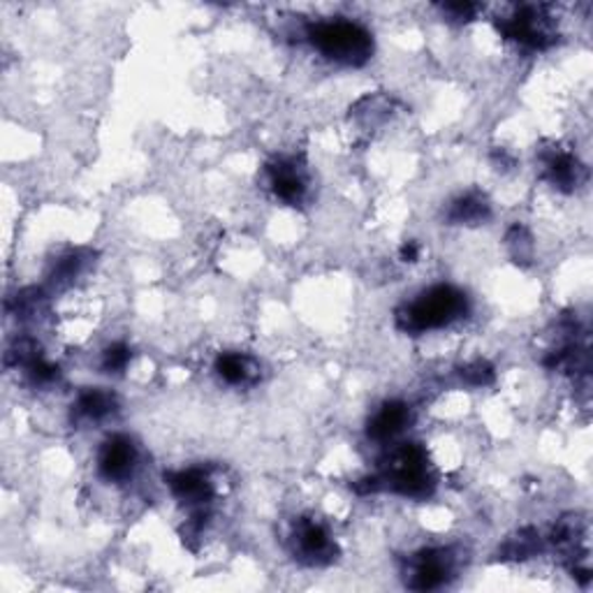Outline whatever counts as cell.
<instances>
[{
    "label": "cell",
    "mask_w": 593,
    "mask_h": 593,
    "mask_svg": "<svg viewBox=\"0 0 593 593\" xmlns=\"http://www.w3.org/2000/svg\"><path fill=\"white\" fill-rule=\"evenodd\" d=\"M132 358V350L126 344H112L105 352H103V369L107 374H121V371L128 369Z\"/></svg>",
    "instance_id": "15"
},
{
    "label": "cell",
    "mask_w": 593,
    "mask_h": 593,
    "mask_svg": "<svg viewBox=\"0 0 593 593\" xmlns=\"http://www.w3.org/2000/svg\"><path fill=\"white\" fill-rule=\"evenodd\" d=\"M464 378L470 383V385H489L491 381H494V369H491L487 362H473L470 366H466L464 371Z\"/></svg>",
    "instance_id": "16"
},
{
    "label": "cell",
    "mask_w": 593,
    "mask_h": 593,
    "mask_svg": "<svg viewBox=\"0 0 593 593\" xmlns=\"http://www.w3.org/2000/svg\"><path fill=\"white\" fill-rule=\"evenodd\" d=\"M307 38L318 54L341 65H364L374 54V36L352 20L315 22L307 28Z\"/></svg>",
    "instance_id": "3"
},
{
    "label": "cell",
    "mask_w": 593,
    "mask_h": 593,
    "mask_svg": "<svg viewBox=\"0 0 593 593\" xmlns=\"http://www.w3.org/2000/svg\"><path fill=\"white\" fill-rule=\"evenodd\" d=\"M366 491L389 489L405 499H427L434 494L436 478L427 462V452L415 443H405L389 454L381 476L369 478Z\"/></svg>",
    "instance_id": "2"
},
{
    "label": "cell",
    "mask_w": 593,
    "mask_h": 593,
    "mask_svg": "<svg viewBox=\"0 0 593 593\" xmlns=\"http://www.w3.org/2000/svg\"><path fill=\"white\" fill-rule=\"evenodd\" d=\"M542 169H545L547 181L558 191H575L584 181V165L564 149H550L542 156Z\"/></svg>",
    "instance_id": "11"
},
{
    "label": "cell",
    "mask_w": 593,
    "mask_h": 593,
    "mask_svg": "<svg viewBox=\"0 0 593 593\" xmlns=\"http://www.w3.org/2000/svg\"><path fill=\"white\" fill-rule=\"evenodd\" d=\"M448 218L460 225L482 223V220L489 218V202L480 193H466L452 202Z\"/></svg>",
    "instance_id": "14"
},
{
    "label": "cell",
    "mask_w": 593,
    "mask_h": 593,
    "mask_svg": "<svg viewBox=\"0 0 593 593\" xmlns=\"http://www.w3.org/2000/svg\"><path fill=\"white\" fill-rule=\"evenodd\" d=\"M293 552L307 566H327L336 558V545L327 527L309 517H301L295 524Z\"/></svg>",
    "instance_id": "7"
},
{
    "label": "cell",
    "mask_w": 593,
    "mask_h": 593,
    "mask_svg": "<svg viewBox=\"0 0 593 593\" xmlns=\"http://www.w3.org/2000/svg\"><path fill=\"white\" fill-rule=\"evenodd\" d=\"M456 570V556L452 550L434 547L422 550L413 558H409L405 568V584L413 591H434L446 586Z\"/></svg>",
    "instance_id": "5"
},
{
    "label": "cell",
    "mask_w": 593,
    "mask_h": 593,
    "mask_svg": "<svg viewBox=\"0 0 593 593\" xmlns=\"http://www.w3.org/2000/svg\"><path fill=\"white\" fill-rule=\"evenodd\" d=\"M417 258H420V248L413 242H409L401 248V260L403 262H415Z\"/></svg>",
    "instance_id": "18"
},
{
    "label": "cell",
    "mask_w": 593,
    "mask_h": 593,
    "mask_svg": "<svg viewBox=\"0 0 593 593\" xmlns=\"http://www.w3.org/2000/svg\"><path fill=\"white\" fill-rule=\"evenodd\" d=\"M214 369L218 378L232 387L253 385L260 376V364L244 352H220Z\"/></svg>",
    "instance_id": "12"
},
{
    "label": "cell",
    "mask_w": 593,
    "mask_h": 593,
    "mask_svg": "<svg viewBox=\"0 0 593 593\" xmlns=\"http://www.w3.org/2000/svg\"><path fill=\"white\" fill-rule=\"evenodd\" d=\"M499 28L507 40L529 49H547L554 42L550 16L540 8H517L513 14L503 16Z\"/></svg>",
    "instance_id": "6"
},
{
    "label": "cell",
    "mask_w": 593,
    "mask_h": 593,
    "mask_svg": "<svg viewBox=\"0 0 593 593\" xmlns=\"http://www.w3.org/2000/svg\"><path fill=\"white\" fill-rule=\"evenodd\" d=\"M267 177H269V189L285 205L297 207L299 202L307 197L309 191V179L307 169L297 158H276L274 163L267 165Z\"/></svg>",
    "instance_id": "9"
},
{
    "label": "cell",
    "mask_w": 593,
    "mask_h": 593,
    "mask_svg": "<svg viewBox=\"0 0 593 593\" xmlns=\"http://www.w3.org/2000/svg\"><path fill=\"white\" fill-rule=\"evenodd\" d=\"M73 411H75V420L79 422H103L116 413V397L103 387L83 389V392L77 397Z\"/></svg>",
    "instance_id": "13"
},
{
    "label": "cell",
    "mask_w": 593,
    "mask_h": 593,
    "mask_svg": "<svg viewBox=\"0 0 593 593\" xmlns=\"http://www.w3.org/2000/svg\"><path fill=\"white\" fill-rule=\"evenodd\" d=\"M140 452L126 434L109 436L98 450V473L107 482H128L138 470Z\"/></svg>",
    "instance_id": "8"
},
{
    "label": "cell",
    "mask_w": 593,
    "mask_h": 593,
    "mask_svg": "<svg viewBox=\"0 0 593 593\" xmlns=\"http://www.w3.org/2000/svg\"><path fill=\"white\" fill-rule=\"evenodd\" d=\"M468 313V297L454 285H434L397 311V327L405 334L443 330Z\"/></svg>",
    "instance_id": "1"
},
{
    "label": "cell",
    "mask_w": 593,
    "mask_h": 593,
    "mask_svg": "<svg viewBox=\"0 0 593 593\" xmlns=\"http://www.w3.org/2000/svg\"><path fill=\"white\" fill-rule=\"evenodd\" d=\"M413 422V411L409 403L403 401H385L381 409L371 415L366 434L371 440H376V443H389V440H395L397 436H401L405 429L411 427Z\"/></svg>",
    "instance_id": "10"
},
{
    "label": "cell",
    "mask_w": 593,
    "mask_h": 593,
    "mask_svg": "<svg viewBox=\"0 0 593 593\" xmlns=\"http://www.w3.org/2000/svg\"><path fill=\"white\" fill-rule=\"evenodd\" d=\"M443 14H448L450 20H456V22H468V20H473V16L478 14V5L452 3V5H443Z\"/></svg>",
    "instance_id": "17"
},
{
    "label": "cell",
    "mask_w": 593,
    "mask_h": 593,
    "mask_svg": "<svg viewBox=\"0 0 593 593\" xmlns=\"http://www.w3.org/2000/svg\"><path fill=\"white\" fill-rule=\"evenodd\" d=\"M167 485H169V489H172V494L185 507H191V513H193L191 527L202 531V527H205V519H207V507L211 505V501L216 497V489H214L209 473L202 470V468L177 470V473H169Z\"/></svg>",
    "instance_id": "4"
}]
</instances>
